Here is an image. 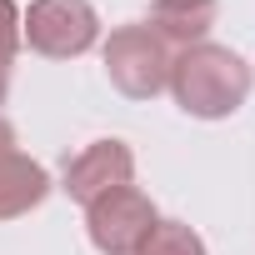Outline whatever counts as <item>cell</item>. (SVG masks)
<instances>
[{"label": "cell", "instance_id": "ba28073f", "mask_svg": "<svg viewBox=\"0 0 255 255\" xmlns=\"http://www.w3.org/2000/svg\"><path fill=\"white\" fill-rule=\"evenodd\" d=\"M140 255H210V250H205V240L185 220H160L155 235L140 245Z\"/></svg>", "mask_w": 255, "mask_h": 255}, {"label": "cell", "instance_id": "7a4b0ae2", "mask_svg": "<svg viewBox=\"0 0 255 255\" xmlns=\"http://www.w3.org/2000/svg\"><path fill=\"white\" fill-rule=\"evenodd\" d=\"M170 60L175 50L150 25H120L105 40V75L125 100H155L170 90Z\"/></svg>", "mask_w": 255, "mask_h": 255}, {"label": "cell", "instance_id": "277c9868", "mask_svg": "<svg viewBox=\"0 0 255 255\" xmlns=\"http://www.w3.org/2000/svg\"><path fill=\"white\" fill-rule=\"evenodd\" d=\"M155 225H160V210L135 185H120L85 205V230L100 255H140V245L155 235Z\"/></svg>", "mask_w": 255, "mask_h": 255}, {"label": "cell", "instance_id": "52a82bcc", "mask_svg": "<svg viewBox=\"0 0 255 255\" xmlns=\"http://www.w3.org/2000/svg\"><path fill=\"white\" fill-rule=\"evenodd\" d=\"M45 195H50V175H45L40 160H30V155H20V150L0 160V220L30 215Z\"/></svg>", "mask_w": 255, "mask_h": 255}, {"label": "cell", "instance_id": "3957f363", "mask_svg": "<svg viewBox=\"0 0 255 255\" xmlns=\"http://www.w3.org/2000/svg\"><path fill=\"white\" fill-rule=\"evenodd\" d=\"M20 40L45 60H75L100 40V15L90 0H30L20 15Z\"/></svg>", "mask_w": 255, "mask_h": 255}, {"label": "cell", "instance_id": "9c48e42d", "mask_svg": "<svg viewBox=\"0 0 255 255\" xmlns=\"http://www.w3.org/2000/svg\"><path fill=\"white\" fill-rule=\"evenodd\" d=\"M20 10L15 0H0V105L10 95V70H15V55H20Z\"/></svg>", "mask_w": 255, "mask_h": 255}, {"label": "cell", "instance_id": "6da1fadb", "mask_svg": "<svg viewBox=\"0 0 255 255\" xmlns=\"http://www.w3.org/2000/svg\"><path fill=\"white\" fill-rule=\"evenodd\" d=\"M250 80H255L250 65L230 45H215V40L185 45L170 60V95L195 120H225V115H235L250 100Z\"/></svg>", "mask_w": 255, "mask_h": 255}, {"label": "cell", "instance_id": "30bf717a", "mask_svg": "<svg viewBox=\"0 0 255 255\" xmlns=\"http://www.w3.org/2000/svg\"><path fill=\"white\" fill-rule=\"evenodd\" d=\"M15 145H20V135H15V125H10L5 115H0V160H5V155H15Z\"/></svg>", "mask_w": 255, "mask_h": 255}, {"label": "cell", "instance_id": "5b68a950", "mask_svg": "<svg viewBox=\"0 0 255 255\" xmlns=\"http://www.w3.org/2000/svg\"><path fill=\"white\" fill-rule=\"evenodd\" d=\"M120 185H135V150L125 140H90L75 160H65V195L90 205Z\"/></svg>", "mask_w": 255, "mask_h": 255}, {"label": "cell", "instance_id": "8992f818", "mask_svg": "<svg viewBox=\"0 0 255 255\" xmlns=\"http://www.w3.org/2000/svg\"><path fill=\"white\" fill-rule=\"evenodd\" d=\"M215 20H220V0H150V20L145 25L165 45L185 50V45H200L215 30Z\"/></svg>", "mask_w": 255, "mask_h": 255}]
</instances>
